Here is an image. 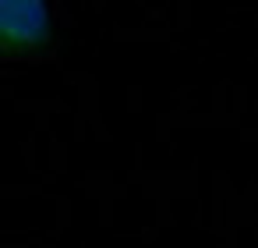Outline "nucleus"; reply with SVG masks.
Returning a JSON list of instances; mask_svg holds the SVG:
<instances>
[{
  "label": "nucleus",
  "instance_id": "nucleus-1",
  "mask_svg": "<svg viewBox=\"0 0 258 248\" xmlns=\"http://www.w3.org/2000/svg\"><path fill=\"white\" fill-rule=\"evenodd\" d=\"M50 50V11L39 0H0V54Z\"/></svg>",
  "mask_w": 258,
  "mask_h": 248
}]
</instances>
